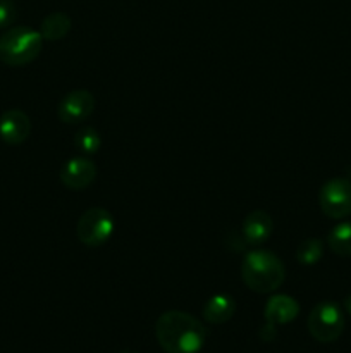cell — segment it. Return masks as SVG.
<instances>
[{"mask_svg": "<svg viewBox=\"0 0 351 353\" xmlns=\"http://www.w3.org/2000/svg\"><path fill=\"white\" fill-rule=\"evenodd\" d=\"M299 314V303L292 296L275 295L265 305V321L272 324H288Z\"/></svg>", "mask_w": 351, "mask_h": 353, "instance_id": "cell-11", "label": "cell"}, {"mask_svg": "<svg viewBox=\"0 0 351 353\" xmlns=\"http://www.w3.org/2000/svg\"><path fill=\"white\" fill-rule=\"evenodd\" d=\"M323 255V241L319 238H308L301 241L296 250V259L303 265H313L322 259Z\"/></svg>", "mask_w": 351, "mask_h": 353, "instance_id": "cell-15", "label": "cell"}, {"mask_svg": "<svg viewBox=\"0 0 351 353\" xmlns=\"http://www.w3.org/2000/svg\"><path fill=\"white\" fill-rule=\"evenodd\" d=\"M74 145L83 154L93 155L102 147V137L95 128H81L74 137Z\"/></svg>", "mask_w": 351, "mask_h": 353, "instance_id": "cell-16", "label": "cell"}, {"mask_svg": "<svg viewBox=\"0 0 351 353\" xmlns=\"http://www.w3.org/2000/svg\"><path fill=\"white\" fill-rule=\"evenodd\" d=\"M155 336L165 353H198L205 345L206 331L196 317L169 310L157 319Z\"/></svg>", "mask_w": 351, "mask_h": 353, "instance_id": "cell-1", "label": "cell"}, {"mask_svg": "<svg viewBox=\"0 0 351 353\" xmlns=\"http://www.w3.org/2000/svg\"><path fill=\"white\" fill-rule=\"evenodd\" d=\"M96 165L86 157H72L62 165L61 181L69 190H85L95 181Z\"/></svg>", "mask_w": 351, "mask_h": 353, "instance_id": "cell-8", "label": "cell"}, {"mask_svg": "<svg viewBox=\"0 0 351 353\" xmlns=\"http://www.w3.org/2000/svg\"><path fill=\"white\" fill-rule=\"evenodd\" d=\"M236 312V302L226 293H217L203 305V319L210 324H224L233 319Z\"/></svg>", "mask_w": 351, "mask_h": 353, "instance_id": "cell-12", "label": "cell"}, {"mask_svg": "<svg viewBox=\"0 0 351 353\" xmlns=\"http://www.w3.org/2000/svg\"><path fill=\"white\" fill-rule=\"evenodd\" d=\"M306 326L313 340L319 343H332L339 340L344 331V314L336 302L326 300L313 307Z\"/></svg>", "mask_w": 351, "mask_h": 353, "instance_id": "cell-4", "label": "cell"}, {"mask_svg": "<svg viewBox=\"0 0 351 353\" xmlns=\"http://www.w3.org/2000/svg\"><path fill=\"white\" fill-rule=\"evenodd\" d=\"M95 110V97L88 90H72L58 103V119L67 124H79Z\"/></svg>", "mask_w": 351, "mask_h": 353, "instance_id": "cell-7", "label": "cell"}, {"mask_svg": "<svg viewBox=\"0 0 351 353\" xmlns=\"http://www.w3.org/2000/svg\"><path fill=\"white\" fill-rule=\"evenodd\" d=\"M260 338L264 341H272L275 338V324L267 323L260 331Z\"/></svg>", "mask_w": 351, "mask_h": 353, "instance_id": "cell-18", "label": "cell"}, {"mask_svg": "<svg viewBox=\"0 0 351 353\" xmlns=\"http://www.w3.org/2000/svg\"><path fill=\"white\" fill-rule=\"evenodd\" d=\"M31 134V121L21 109H9L0 116V140L7 145H21Z\"/></svg>", "mask_w": 351, "mask_h": 353, "instance_id": "cell-9", "label": "cell"}, {"mask_svg": "<svg viewBox=\"0 0 351 353\" xmlns=\"http://www.w3.org/2000/svg\"><path fill=\"white\" fill-rule=\"evenodd\" d=\"M116 230V221L114 216L107 209L102 207H92L86 212L81 214L78 221V238L85 247H102L112 238Z\"/></svg>", "mask_w": 351, "mask_h": 353, "instance_id": "cell-5", "label": "cell"}, {"mask_svg": "<svg viewBox=\"0 0 351 353\" xmlns=\"http://www.w3.org/2000/svg\"><path fill=\"white\" fill-rule=\"evenodd\" d=\"M17 17V9L12 0H0V28H9Z\"/></svg>", "mask_w": 351, "mask_h": 353, "instance_id": "cell-17", "label": "cell"}, {"mask_svg": "<svg viewBox=\"0 0 351 353\" xmlns=\"http://www.w3.org/2000/svg\"><path fill=\"white\" fill-rule=\"evenodd\" d=\"M343 305H344V310H346V312L350 314V316H351V295H350V296H346V299H344V303H343Z\"/></svg>", "mask_w": 351, "mask_h": 353, "instance_id": "cell-19", "label": "cell"}, {"mask_svg": "<svg viewBox=\"0 0 351 353\" xmlns=\"http://www.w3.org/2000/svg\"><path fill=\"white\" fill-rule=\"evenodd\" d=\"M71 17L65 12H52L41 21L40 33L43 37V40L48 41H57L62 40L65 34L71 31Z\"/></svg>", "mask_w": 351, "mask_h": 353, "instance_id": "cell-13", "label": "cell"}, {"mask_svg": "<svg viewBox=\"0 0 351 353\" xmlns=\"http://www.w3.org/2000/svg\"><path fill=\"white\" fill-rule=\"evenodd\" d=\"M319 203L322 212L330 219H344L351 214V181L332 178L320 188Z\"/></svg>", "mask_w": 351, "mask_h": 353, "instance_id": "cell-6", "label": "cell"}, {"mask_svg": "<svg viewBox=\"0 0 351 353\" xmlns=\"http://www.w3.org/2000/svg\"><path fill=\"white\" fill-rule=\"evenodd\" d=\"M327 247L339 257H351V221H344L330 230Z\"/></svg>", "mask_w": 351, "mask_h": 353, "instance_id": "cell-14", "label": "cell"}, {"mask_svg": "<svg viewBox=\"0 0 351 353\" xmlns=\"http://www.w3.org/2000/svg\"><path fill=\"white\" fill-rule=\"evenodd\" d=\"M241 278L251 292L265 295L281 288L286 279V269L281 259L272 252L253 250L244 257Z\"/></svg>", "mask_w": 351, "mask_h": 353, "instance_id": "cell-2", "label": "cell"}, {"mask_svg": "<svg viewBox=\"0 0 351 353\" xmlns=\"http://www.w3.org/2000/svg\"><path fill=\"white\" fill-rule=\"evenodd\" d=\"M272 230H274L272 217L264 210H253L243 221L244 241L251 247H258V245L265 243L270 238Z\"/></svg>", "mask_w": 351, "mask_h": 353, "instance_id": "cell-10", "label": "cell"}, {"mask_svg": "<svg viewBox=\"0 0 351 353\" xmlns=\"http://www.w3.org/2000/svg\"><path fill=\"white\" fill-rule=\"evenodd\" d=\"M43 37L30 26L9 28L0 37V62L12 68L26 65L40 55Z\"/></svg>", "mask_w": 351, "mask_h": 353, "instance_id": "cell-3", "label": "cell"}]
</instances>
